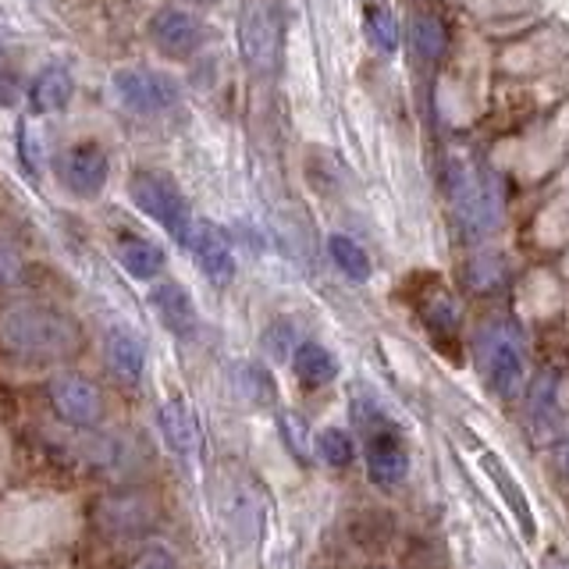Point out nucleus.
Instances as JSON below:
<instances>
[{
	"instance_id": "26",
	"label": "nucleus",
	"mask_w": 569,
	"mask_h": 569,
	"mask_svg": "<svg viewBox=\"0 0 569 569\" xmlns=\"http://www.w3.org/2000/svg\"><path fill=\"white\" fill-rule=\"evenodd\" d=\"M367 36L381 53L399 50V29H396V18H391L388 8H367Z\"/></svg>"
},
{
	"instance_id": "8",
	"label": "nucleus",
	"mask_w": 569,
	"mask_h": 569,
	"mask_svg": "<svg viewBox=\"0 0 569 569\" xmlns=\"http://www.w3.org/2000/svg\"><path fill=\"white\" fill-rule=\"evenodd\" d=\"M111 89L114 97L121 100L124 111L132 114H164L178 103V82L164 71H153V68H139V64H121L114 68L111 76Z\"/></svg>"
},
{
	"instance_id": "27",
	"label": "nucleus",
	"mask_w": 569,
	"mask_h": 569,
	"mask_svg": "<svg viewBox=\"0 0 569 569\" xmlns=\"http://www.w3.org/2000/svg\"><path fill=\"white\" fill-rule=\"evenodd\" d=\"M278 431H281L284 449H289L296 459L310 456V435H307V423L299 420V413H292V409H281V413H278Z\"/></svg>"
},
{
	"instance_id": "29",
	"label": "nucleus",
	"mask_w": 569,
	"mask_h": 569,
	"mask_svg": "<svg viewBox=\"0 0 569 569\" xmlns=\"http://www.w3.org/2000/svg\"><path fill=\"white\" fill-rule=\"evenodd\" d=\"M467 281L477 292H491L495 284L502 281V263H498V257H477L467 267Z\"/></svg>"
},
{
	"instance_id": "2",
	"label": "nucleus",
	"mask_w": 569,
	"mask_h": 569,
	"mask_svg": "<svg viewBox=\"0 0 569 569\" xmlns=\"http://www.w3.org/2000/svg\"><path fill=\"white\" fill-rule=\"evenodd\" d=\"M0 346L18 360L58 363L82 346L79 320L50 302H11L0 310Z\"/></svg>"
},
{
	"instance_id": "19",
	"label": "nucleus",
	"mask_w": 569,
	"mask_h": 569,
	"mask_svg": "<svg viewBox=\"0 0 569 569\" xmlns=\"http://www.w3.org/2000/svg\"><path fill=\"white\" fill-rule=\"evenodd\" d=\"M292 370L302 388L317 391L338 378V360H335V352L325 349L320 342H299L292 352Z\"/></svg>"
},
{
	"instance_id": "38",
	"label": "nucleus",
	"mask_w": 569,
	"mask_h": 569,
	"mask_svg": "<svg viewBox=\"0 0 569 569\" xmlns=\"http://www.w3.org/2000/svg\"><path fill=\"white\" fill-rule=\"evenodd\" d=\"M186 4H189V8H213L218 0H186Z\"/></svg>"
},
{
	"instance_id": "28",
	"label": "nucleus",
	"mask_w": 569,
	"mask_h": 569,
	"mask_svg": "<svg viewBox=\"0 0 569 569\" xmlns=\"http://www.w3.org/2000/svg\"><path fill=\"white\" fill-rule=\"evenodd\" d=\"M296 331H292V320H274L271 328L263 331V352L271 356V360H292L296 352Z\"/></svg>"
},
{
	"instance_id": "9",
	"label": "nucleus",
	"mask_w": 569,
	"mask_h": 569,
	"mask_svg": "<svg viewBox=\"0 0 569 569\" xmlns=\"http://www.w3.org/2000/svg\"><path fill=\"white\" fill-rule=\"evenodd\" d=\"M50 171L64 192L79 196V200H97L107 186V174H111V160L93 142H76V147L53 153Z\"/></svg>"
},
{
	"instance_id": "18",
	"label": "nucleus",
	"mask_w": 569,
	"mask_h": 569,
	"mask_svg": "<svg viewBox=\"0 0 569 569\" xmlns=\"http://www.w3.org/2000/svg\"><path fill=\"white\" fill-rule=\"evenodd\" d=\"M480 467H485V473L491 477V485L498 488V495L506 498V506H509V512L520 520V527H523V538L530 541L533 533H538V520H533V509H530V498H527V491L520 488V480H516L512 473H509V467L502 459H498L495 452H485L480 456Z\"/></svg>"
},
{
	"instance_id": "34",
	"label": "nucleus",
	"mask_w": 569,
	"mask_h": 569,
	"mask_svg": "<svg viewBox=\"0 0 569 569\" xmlns=\"http://www.w3.org/2000/svg\"><path fill=\"white\" fill-rule=\"evenodd\" d=\"M551 459H556V470H559L562 477H569V438H562V441L556 445V452H551Z\"/></svg>"
},
{
	"instance_id": "15",
	"label": "nucleus",
	"mask_w": 569,
	"mask_h": 569,
	"mask_svg": "<svg viewBox=\"0 0 569 569\" xmlns=\"http://www.w3.org/2000/svg\"><path fill=\"white\" fill-rule=\"evenodd\" d=\"M150 310L157 313L160 325H164V331H171L174 338L196 335V325H200L189 289H186V284H178V281L153 284V289H150Z\"/></svg>"
},
{
	"instance_id": "22",
	"label": "nucleus",
	"mask_w": 569,
	"mask_h": 569,
	"mask_svg": "<svg viewBox=\"0 0 569 569\" xmlns=\"http://www.w3.org/2000/svg\"><path fill=\"white\" fill-rule=\"evenodd\" d=\"M79 456L97 470H121L129 462V441H121L118 435H86L79 445Z\"/></svg>"
},
{
	"instance_id": "30",
	"label": "nucleus",
	"mask_w": 569,
	"mask_h": 569,
	"mask_svg": "<svg viewBox=\"0 0 569 569\" xmlns=\"http://www.w3.org/2000/svg\"><path fill=\"white\" fill-rule=\"evenodd\" d=\"M129 569H182V562H178V556H174L171 548H164V545H150V548H142V551H139Z\"/></svg>"
},
{
	"instance_id": "21",
	"label": "nucleus",
	"mask_w": 569,
	"mask_h": 569,
	"mask_svg": "<svg viewBox=\"0 0 569 569\" xmlns=\"http://www.w3.org/2000/svg\"><path fill=\"white\" fill-rule=\"evenodd\" d=\"M231 388H236V396L246 406H257V409L274 406V399H278L274 373L267 370L263 363H246L242 360V363L231 367Z\"/></svg>"
},
{
	"instance_id": "24",
	"label": "nucleus",
	"mask_w": 569,
	"mask_h": 569,
	"mask_svg": "<svg viewBox=\"0 0 569 569\" xmlns=\"http://www.w3.org/2000/svg\"><path fill=\"white\" fill-rule=\"evenodd\" d=\"M313 449L331 470H346L356 459V441L349 431H342V427H325V431L313 438Z\"/></svg>"
},
{
	"instance_id": "14",
	"label": "nucleus",
	"mask_w": 569,
	"mask_h": 569,
	"mask_svg": "<svg viewBox=\"0 0 569 569\" xmlns=\"http://www.w3.org/2000/svg\"><path fill=\"white\" fill-rule=\"evenodd\" d=\"M103 360L118 381L139 385L142 373H147V346H142V338L132 328L111 325L103 331Z\"/></svg>"
},
{
	"instance_id": "33",
	"label": "nucleus",
	"mask_w": 569,
	"mask_h": 569,
	"mask_svg": "<svg viewBox=\"0 0 569 569\" xmlns=\"http://www.w3.org/2000/svg\"><path fill=\"white\" fill-rule=\"evenodd\" d=\"M18 97H22V86H18V79L11 76V71H0V107L18 103Z\"/></svg>"
},
{
	"instance_id": "17",
	"label": "nucleus",
	"mask_w": 569,
	"mask_h": 569,
	"mask_svg": "<svg viewBox=\"0 0 569 569\" xmlns=\"http://www.w3.org/2000/svg\"><path fill=\"white\" fill-rule=\"evenodd\" d=\"M157 431H160V438H164L168 449L182 459L196 456V449H200V431H196L192 409L178 399L157 406Z\"/></svg>"
},
{
	"instance_id": "11",
	"label": "nucleus",
	"mask_w": 569,
	"mask_h": 569,
	"mask_svg": "<svg viewBox=\"0 0 569 569\" xmlns=\"http://www.w3.org/2000/svg\"><path fill=\"white\" fill-rule=\"evenodd\" d=\"M147 36H150V43L164 53V58L189 61L207 47L210 29L203 26L200 14H192L186 8H160V11L150 14Z\"/></svg>"
},
{
	"instance_id": "5",
	"label": "nucleus",
	"mask_w": 569,
	"mask_h": 569,
	"mask_svg": "<svg viewBox=\"0 0 569 569\" xmlns=\"http://www.w3.org/2000/svg\"><path fill=\"white\" fill-rule=\"evenodd\" d=\"M480 349V370H485L488 388L498 399H512L523 391L527 381V360H523V342L509 320H491L480 328L477 338Z\"/></svg>"
},
{
	"instance_id": "23",
	"label": "nucleus",
	"mask_w": 569,
	"mask_h": 569,
	"mask_svg": "<svg viewBox=\"0 0 569 569\" xmlns=\"http://www.w3.org/2000/svg\"><path fill=\"white\" fill-rule=\"evenodd\" d=\"M328 253H331V263L342 271L349 281H370L373 274V263L367 257V249L349 239V236H331L328 239Z\"/></svg>"
},
{
	"instance_id": "32",
	"label": "nucleus",
	"mask_w": 569,
	"mask_h": 569,
	"mask_svg": "<svg viewBox=\"0 0 569 569\" xmlns=\"http://www.w3.org/2000/svg\"><path fill=\"white\" fill-rule=\"evenodd\" d=\"M18 278H22V257L14 249L0 246V289H11Z\"/></svg>"
},
{
	"instance_id": "35",
	"label": "nucleus",
	"mask_w": 569,
	"mask_h": 569,
	"mask_svg": "<svg viewBox=\"0 0 569 569\" xmlns=\"http://www.w3.org/2000/svg\"><path fill=\"white\" fill-rule=\"evenodd\" d=\"M541 569H569V559H566V556H556V551H551V556H545Z\"/></svg>"
},
{
	"instance_id": "20",
	"label": "nucleus",
	"mask_w": 569,
	"mask_h": 569,
	"mask_svg": "<svg viewBox=\"0 0 569 569\" xmlns=\"http://www.w3.org/2000/svg\"><path fill=\"white\" fill-rule=\"evenodd\" d=\"M114 257L124 267V274H132L136 281L157 278L160 271H164V263H168L164 249H160L157 242H150V239H142V236H124V239H118Z\"/></svg>"
},
{
	"instance_id": "7",
	"label": "nucleus",
	"mask_w": 569,
	"mask_h": 569,
	"mask_svg": "<svg viewBox=\"0 0 569 569\" xmlns=\"http://www.w3.org/2000/svg\"><path fill=\"white\" fill-rule=\"evenodd\" d=\"M239 53L253 76H271L281 58V22L271 0H249L239 14Z\"/></svg>"
},
{
	"instance_id": "25",
	"label": "nucleus",
	"mask_w": 569,
	"mask_h": 569,
	"mask_svg": "<svg viewBox=\"0 0 569 569\" xmlns=\"http://www.w3.org/2000/svg\"><path fill=\"white\" fill-rule=\"evenodd\" d=\"M445 43H449V36H445V26L438 22L435 14H417L413 18V47H417L420 58L438 61L445 53Z\"/></svg>"
},
{
	"instance_id": "36",
	"label": "nucleus",
	"mask_w": 569,
	"mask_h": 569,
	"mask_svg": "<svg viewBox=\"0 0 569 569\" xmlns=\"http://www.w3.org/2000/svg\"><path fill=\"white\" fill-rule=\"evenodd\" d=\"M8 459H11V452H8V438L0 435V477L8 473Z\"/></svg>"
},
{
	"instance_id": "40",
	"label": "nucleus",
	"mask_w": 569,
	"mask_h": 569,
	"mask_svg": "<svg viewBox=\"0 0 569 569\" xmlns=\"http://www.w3.org/2000/svg\"><path fill=\"white\" fill-rule=\"evenodd\" d=\"M485 569H498V566H485Z\"/></svg>"
},
{
	"instance_id": "10",
	"label": "nucleus",
	"mask_w": 569,
	"mask_h": 569,
	"mask_svg": "<svg viewBox=\"0 0 569 569\" xmlns=\"http://www.w3.org/2000/svg\"><path fill=\"white\" fill-rule=\"evenodd\" d=\"M47 396H50L53 413H58L68 427H76V431H93V427L103 420L100 388L76 370L53 373L47 381Z\"/></svg>"
},
{
	"instance_id": "12",
	"label": "nucleus",
	"mask_w": 569,
	"mask_h": 569,
	"mask_svg": "<svg viewBox=\"0 0 569 569\" xmlns=\"http://www.w3.org/2000/svg\"><path fill=\"white\" fill-rule=\"evenodd\" d=\"M97 520L107 533H114V538H132V533H147L157 527L160 509L153 502V495L129 488V491L103 495L97 502Z\"/></svg>"
},
{
	"instance_id": "4",
	"label": "nucleus",
	"mask_w": 569,
	"mask_h": 569,
	"mask_svg": "<svg viewBox=\"0 0 569 569\" xmlns=\"http://www.w3.org/2000/svg\"><path fill=\"white\" fill-rule=\"evenodd\" d=\"M129 196L132 203L147 213L153 224H160L168 231L174 242L189 246L192 236V210L186 192L178 189V182L164 171H153V168H139L129 174Z\"/></svg>"
},
{
	"instance_id": "31",
	"label": "nucleus",
	"mask_w": 569,
	"mask_h": 569,
	"mask_svg": "<svg viewBox=\"0 0 569 569\" xmlns=\"http://www.w3.org/2000/svg\"><path fill=\"white\" fill-rule=\"evenodd\" d=\"M423 317H427V328H435L438 335H441V331H452V328H456V320H459V313H456V307H452L449 299H435L431 307H427Z\"/></svg>"
},
{
	"instance_id": "1",
	"label": "nucleus",
	"mask_w": 569,
	"mask_h": 569,
	"mask_svg": "<svg viewBox=\"0 0 569 569\" xmlns=\"http://www.w3.org/2000/svg\"><path fill=\"white\" fill-rule=\"evenodd\" d=\"M79 533V516L61 495H18L0 506V556L43 562Z\"/></svg>"
},
{
	"instance_id": "37",
	"label": "nucleus",
	"mask_w": 569,
	"mask_h": 569,
	"mask_svg": "<svg viewBox=\"0 0 569 569\" xmlns=\"http://www.w3.org/2000/svg\"><path fill=\"white\" fill-rule=\"evenodd\" d=\"M14 569H68V566H58V562H22Z\"/></svg>"
},
{
	"instance_id": "6",
	"label": "nucleus",
	"mask_w": 569,
	"mask_h": 569,
	"mask_svg": "<svg viewBox=\"0 0 569 569\" xmlns=\"http://www.w3.org/2000/svg\"><path fill=\"white\" fill-rule=\"evenodd\" d=\"M363 423V459H367V477L378 488H399L409 477V452L399 435V427L385 413H363L356 417Z\"/></svg>"
},
{
	"instance_id": "3",
	"label": "nucleus",
	"mask_w": 569,
	"mask_h": 569,
	"mask_svg": "<svg viewBox=\"0 0 569 569\" xmlns=\"http://www.w3.org/2000/svg\"><path fill=\"white\" fill-rule=\"evenodd\" d=\"M449 189H452V213L459 228L470 239L491 236L498 221H502V186H498V178L456 160Z\"/></svg>"
},
{
	"instance_id": "13",
	"label": "nucleus",
	"mask_w": 569,
	"mask_h": 569,
	"mask_svg": "<svg viewBox=\"0 0 569 569\" xmlns=\"http://www.w3.org/2000/svg\"><path fill=\"white\" fill-rule=\"evenodd\" d=\"M186 249H192V260L210 284L224 289V284L236 281L239 263H236V249H231L224 228H218L213 221H192V236Z\"/></svg>"
},
{
	"instance_id": "16",
	"label": "nucleus",
	"mask_w": 569,
	"mask_h": 569,
	"mask_svg": "<svg viewBox=\"0 0 569 569\" xmlns=\"http://www.w3.org/2000/svg\"><path fill=\"white\" fill-rule=\"evenodd\" d=\"M71 93H76V79L64 64H47L40 76H36L26 89L29 107L36 114H58L71 103Z\"/></svg>"
},
{
	"instance_id": "39",
	"label": "nucleus",
	"mask_w": 569,
	"mask_h": 569,
	"mask_svg": "<svg viewBox=\"0 0 569 569\" xmlns=\"http://www.w3.org/2000/svg\"><path fill=\"white\" fill-rule=\"evenodd\" d=\"M367 569H385V566H367Z\"/></svg>"
}]
</instances>
